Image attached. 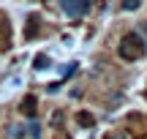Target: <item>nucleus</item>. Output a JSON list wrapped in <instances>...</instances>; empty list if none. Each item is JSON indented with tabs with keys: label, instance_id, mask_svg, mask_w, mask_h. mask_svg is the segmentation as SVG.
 I'll return each mask as SVG.
<instances>
[{
	"label": "nucleus",
	"instance_id": "9b49d317",
	"mask_svg": "<svg viewBox=\"0 0 147 139\" xmlns=\"http://www.w3.org/2000/svg\"><path fill=\"white\" fill-rule=\"evenodd\" d=\"M139 36H142V38H144V44H147V19L139 25Z\"/></svg>",
	"mask_w": 147,
	"mask_h": 139
},
{
	"label": "nucleus",
	"instance_id": "39448f33",
	"mask_svg": "<svg viewBox=\"0 0 147 139\" xmlns=\"http://www.w3.org/2000/svg\"><path fill=\"white\" fill-rule=\"evenodd\" d=\"M36 33H38V19H36V16H30V19H27V27H25V36L33 38Z\"/></svg>",
	"mask_w": 147,
	"mask_h": 139
},
{
	"label": "nucleus",
	"instance_id": "7ed1b4c3",
	"mask_svg": "<svg viewBox=\"0 0 147 139\" xmlns=\"http://www.w3.org/2000/svg\"><path fill=\"white\" fill-rule=\"evenodd\" d=\"M36 107H38V101H36V96H25L22 98V104H19V112L22 115H27V117H33V115H36Z\"/></svg>",
	"mask_w": 147,
	"mask_h": 139
},
{
	"label": "nucleus",
	"instance_id": "f03ea898",
	"mask_svg": "<svg viewBox=\"0 0 147 139\" xmlns=\"http://www.w3.org/2000/svg\"><path fill=\"white\" fill-rule=\"evenodd\" d=\"M60 5H63V11L68 16H74V19H79V16H84L90 11V0H60Z\"/></svg>",
	"mask_w": 147,
	"mask_h": 139
},
{
	"label": "nucleus",
	"instance_id": "0eeeda50",
	"mask_svg": "<svg viewBox=\"0 0 147 139\" xmlns=\"http://www.w3.org/2000/svg\"><path fill=\"white\" fill-rule=\"evenodd\" d=\"M139 5H142V0H123V8L125 11H136Z\"/></svg>",
	"mask_w": 147,
	"mask_h": 139
},
{
	"label": "nucleus",
	"instance_id": "9d476101",
	"mask_svg": "<svg viewBox=\"0 0 147 139\" xmlns=\"http://www.w3.org/2000/svg\"><path fill=\"white\" fill-rule=\"evenodd\" d=\"M22 131H25L22 126H14V128L8 131V136H11V139H19V136H22Z\"/></svg>",
	"mask_w": 147,
	"mask_h": 139
},
{
	"label": "nucleus",
	"instance_id": "1a4fd4ad",
	"mask_svg": "<svg viewBox=\"0 0 147 139\" xmlns=\"http://www.w3.org/2000/svg\"><path fill=\"white\" fill-rule=\"evenodd\" d=\"M106 139H128V134H125V131H109Z\"/></svg>",
	"mask_w": 147,
	"mask_h": 139
},
{
	"label": "nucleus",
	"instance_id": "423d86ee",
	"mask_svg": "<svg viewBox=\"0 0 147 139\" xmlns=\"http://www.w3.org/2000/svg\"><path fill=\"white\" fill-rule=\"evenodd\" d=\"M27 136H30V139H41V126L30 123V126H27Z\"/></svg>",
	"mask_w": 147,
	"mask_h": 139
},
{
	"label": "nucleus",
	"instance_id": "20e7f679",
	"mask_svg": "<svg viewBox=\"0 0 147 139\" xmlns=\"http://www.w3.org/2000/svg\"><path fill=\"white\" fill-rule=\"evenodd\" d=\"M76 120H79V126H84V128L95 126V117H93L90 112H79V115H76Z\"/></svg>",
	"mask_w": 147,
	"mask_h": 139
},
{
	"label": "nucleus",
	"instance_id": "6e6552de",
	"mask_svg": "<svg viewBox=\"0 0 147 139\" xmlns=\"http://www.w3.org/2000/svg\"><path fill=\"white\" fill-rule=\"evenodd\" d=\"M33 63H36V68H49V57H47V55H38Z\"/></svg>",
	"mask_w": 147,
	"mask_h": 139
},
{
	"label": "nucleus",
	"instance_id": "f257e3e1",
	"mask_svg": "<svg viewBox=\"0 0 147 139\" xmlns=\"http://www.w3.org/2000/svg\"><path fill=\"white\" fill-rule=\"evenodd\" d=\"M117 52H120L123 60L134 63V60H142V57H144L147 44H144V38L139 36V33H125V36L120 38V47H117Z\"/></svg>",
	"mask_w": 147,
	"mask_h": 139
}]
</instances>
